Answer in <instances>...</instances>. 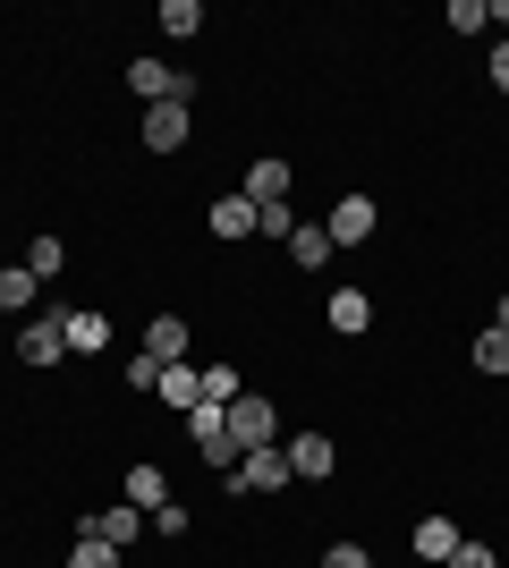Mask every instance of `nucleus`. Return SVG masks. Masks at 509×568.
I'll return each mask as SVG.
<instances>
[{"instance_id": "nucleus-1", "label": "nucleus", "mask_w": 509, "mask_h": 568, "mask_svg": "<svg viewBox=\"0 0 509 568\" xmlns=\"http://www.w3.org/2000/svg\"><path fill=\"white\" fill-rule=\"evenodd\" d=\"M221 416H230V442H238V450H272V442H281V407H272L264 390H238Z\"/></svg>"}, {"instance_id": "nucleus-2", "label": "nucleus", "mask_w": 509, "mask_h": 568, "mask_svg": "<svg viewBox=\"0 0 509 568\" xmlns=\"http://www.w3.org/2000/svg\"><path fill=\"white\" fill-rule=\"evenodd\" d=\"M297 475H289V450L272 442V450H246L238 467H230V500H255V493H289Z\"/></svg>"}, {"instance_id": "nucleus-3", "label": "nucleus", "mask_w": 509, "mask_h": 568, "mask_svg": "<svg viewBox=\"0 0 509 568\" xmlns=\"http://www.w3.org/2000/svg\"><path fill=\"white\" fill-rule=\"evenodd\" d=\"M281 450H289L297 484H332V475H339V442H332V433H281Z\"/></svg>"}, {"instance_id": "nucleus-4", "label": "nucleus", "mask_w": 509, "mask_h": 568, "mask_svg": "<svg viewBox=\"0 0 509 568\" xmlns=\"http://www.w3.org/2000/svg\"><path fill=\"white\" fill-rule=\"evenodd\" d=\"M128 94H145V111H153V102H187L195 77H179L170 60H128Z\"/></svg>"}, {"instance_id": "nucleus-5", "label": "nucleus", "mask_w": 509, "mask_h": 568, "mask_svg": "<svg viewBox=\"0 0 509 568\" xmlns=\"http://www.w3.org/2000/svg\"><path fill=\"white\" fill-rule=\"evenodd\" d=\"M195 136V102H153L145 111V153H187Z\"/></svg>"}, {"instance_id": "nucleus-6", "label": "nucleus", "mask_w": 509, "mask_h": 568, "mask_svg": "<svg viewBox=\"0 0 509 568\" xmlns=\"http://www.w3.org/2000/svg\"><path fill=\"white\" fill-rule=\"evenodd\" d=\"M323 230H332V246H365V237L383 230V204H374V195H339Z\"/></svg>"}, {"instance_id": "nucleus-7", "label": "nucleus", "mask_w": 509, "mask_h": 568, "mask_svg": "<svg viewBox=\"0 0 509 568\" xmlns=\"http://www.w3.org/2000/svg\"><path fill=\"white\" fill-rule=\"evenodd\" d=\"M60 356H69L60 314H34V323H18V365H60Z\"/></svg>"}, {"instance_id": "nucleus-8", "label": "nucleus", "mask_w": 509, "mask_h": 568, "mask_svg": "<svg viewBox=\"0 0 509 568\" xmlns=\"http://www.w3.org/2000/svg\"><path fill=\"white\" fill-rule=\"evenodd\" d=\"M408 544H416V560H425V568H450V551H459L467 535H459V518H416Z\"/></svg>"}, {"instance_id": "nucleus-9", "label": "nucleus", "mask_w": 509, "mask_h": 568, "mask_svg": "<svg viewBox=\"0 0 509 568\" xmlns=\"http://www.w3.org/2000/svg\"><path fill=\"white\" fill-rule=\"evenodd\" d=\"M60 332H69V356H102V348H111V314H102V306H69V314H60Z\"/></svg>"}, {"instance_id": "nucleus-10", "label": "nucleus", "mask_w": 509, "mask_h": 568, "mask_svg": "<svg viewBox=\"0 0 509 568\" xmlns=\"http://www.w3.org/2000/svg\"><path fill=\"white\" fill-rule=\"evenodd\" d=\"M323 323H332L339 339H357L365 323H374V288H332V297H323Z\"/></svg>"}, {"instance_id": "nucleus-11", "label": "nucleus", "mask_w": 509, "mask_h": 568, "mask_svg": "<svg viewBox=\"0 0 509 568\" xmlns=\"http://www.w3.org/2000/svg\"><path fill=\"white\" fill-rule=\"evenodd\" d=\"M145 356L153 365H187V314H153L145 323Z\"/></svg>"}, {"instance_id": "nucleus-12", "label": "nucleus", "mask_w": 509, "mask_h": 568, "mask_svg": "<svg viewBox=\"0 0 509 568\" xmlns=\"http://www.w3.org/2000/svg\"><path fill=\"white\" fill-rule=\"evenodd\" d=\"M85 535H102V544H111V551H128V544H136V535H153V518H145V509H128V500H120V509H102V518H85Z\"/></svg>"}, {"instance_id": "nucleus-13", "label": "nucleus", "mask_w": 509, "mask_h": 568, "mask_svg": "<svg viewBox=\"0 0 509 568\" xmlns=\"http://www.w3.org/2000/svg\"><path fill=\"white\" fill-rule=\"evenodd\" d=\"M153 399H162V407H179V416H187V407L204 399V365H162V382H153Z\"/></svg>"}, {"instance_id": "nucleus-14", "label": "nucleus", "mask_w": 509, "mask_h": 568, "mask_svg": "<svg viewBox=\"0 0 509 568\" xmlns=\"http://www.w3.org/2000/svg\"><path fill=\"white\" fill-rule=\"evenodd\" d=\"M120 493H128V509H145V518H153V509H162V500H170V475L153 467V458H136V467H128V484H120Z\"/></svg>"}, {"instance_id": "nucleus-15", "label": "nucleus", "mask_w": 509, "mask_h": 568, "mask_svg": "<svg viewBox=\"0 0 509 568\" xmlns=\"http://www.w3.org/2000/svg\"><path fill=\"white\" fill-rule=\"evenodd\" d=\"M26 272H34V281H60V272H69V237H51V230H34L26 237Z\"/></svg>"}, {"instance_id": "nucleus-16", "label": "nucleus", "mask_w": 509, "mask_h": 568, "mask_svg": "<svg viewBox=\"0 0 509 568\" xmlns=\"http://www.w3.org/2000/svg\"><path fill=\"white\" fill-rule=\"evenodd\" d=\"M332 255H339L332 230H323V221H297V237H289V263H297V272H323Z\"/></svg>"}, {"instance_id": "nucleus-17", "label": "nucleus", "mask_w": 509, "mask_h": 568, "mask_svg": "<svg viewBox=\"0 0 509 568\" xmlns=\"http://www.w3.org/2000/svg\"><path fill=\"white\" fill-rule=\"evenodd\" d=\"M246 204H281V195H289V162H246Z\"/></svg>"}, {"instance_id": "nucleus-18", "label": "nucleus", "mask_w": 509, "mask_h": 568, "mask_svg": "<svg viewBox=\"0 0 509 568\" xmlns=\"http://www.w3.org/2000/svg\"><path fill=\"white\" fill-rule=\"evenodd\" d=\"M204 230L213 237H255V204H246V195H221L213 213H204Z\"/></svg>"}, {"instance_id": "nucleus-19", "label": "nucleus", "mask_w": 509, "mask_h": 568, "mask_svg": "<svg viewBox=\"0 0 509 568\" xmlns=\"http://www.w3.org/2000/svg\"><path fill=\"white\" fill-rule=\"evenodd\" d=\"M34 297H43V281H34L26 263H0V314H26Z\"/></svg>"}, {"instance_id": "nucleus-20", "label": "nucleus", "mask_w": 509, "mask_h": 568, "mask_svg": "<svg viewBox=\"0 0 509 568\" xmlns=\"http://www.w3.org/2000/svg\"><path fill=\"white\" fill-rule=\"evenodd\" d=\"M467 365H476V374H492V382L509 374V332H501V323H492V332H476V348H467Z\"/></svg>"}, {"instance_id": "nucleus-21", "label": "nucleus", "mask_w": 509, "mask_h": 568, "mask_svg": "<svg viewBox=\"0 0 509 568\" xmlns=\"http://www.w3.org/2000/svg\"><path fill=\"white\" fill-rule=\"evenodd\" d=\"M255 237H281V246L297 237V204L289 195H281V204H255Z\"/></svg>"}, {"instance_id": "nucleus-22", "label": "nucleus", "mask_w": 509, "mask_h": 568, "mask_svg": "<svg viewBox=\"0 0 509 568\" xmlns=\"http://www.w3.org/2000/svg\"><path fill=\"white\" fill-rule=\"evenodd\" d=\"M153 26H162V34H179V43H187L195 26H204V9H195V0H162V9H153Z\"/></svg>"}, {"instance_id": "nucleus-23", "label": "nucleus", "mask_w": 509, "mask_h": 568, "mask_svg": "<svg viewBox=\"0 0 509 568\" xmlns=\"http://www.w3.org/2000/svg\"><path fill=\"white\" fill-rule=\"evenodd\" d=\"M238 390H246V382H238V365H204V399H195V407H230Z\"/></svg>"}, {"instance_id": "nucleus-24", "label": "nucleus", "mask_w": 509, "mask_h": 568, "mask_svg": "<svg viewBox=\"0 0 509 568\" xmlns=\"http://www.w3.org/2000/svg\"><path fill=\"white\" fill-rule=\"evenodd\" d=\"M128 551H111L102 535H77V551H69V568H120Z\"/></svg>"}, {"instance_id": "nucleus-25", "label": "nucleus", "mask_w": 509, "mask_h": 568, "mask_svg": "<svg viewBox=\"0 0 509 568\" xmlns=\"http://www.w3.org/2000/svg\"><path fill=\"white\" fill-rule=\"evenodd\" d=\"M153 535H162V544H187V500H162V509H153Z\"/></svg>"}, {"instance_id": "nucleus-26", "label": "nucleus", "mask_w": 509, "mask_h": 568, "mask_svg": "<svg viewBox=\"0 0 509 568\" xmlns=\"http://www.w3.org/2000/svg\"><path fill=\"white\" fill-rule=\"evenodd\" d=\"M450 26H459V34H476V26H492V0H450Z\"/></svg>"}, {"instance_id": "nucleus-27", "label": "nucleus", "mask_w": 509, "mask_h": 568, "mask_svg": "<svg viewBox=\"0 0 509 568\" xmlns=\"http://www.w3.org/2000/svg\"><path fill=\"white\" fill-rule=\"evenodd\" d=\"M120 382H128V390H153V382H162V365H153V356L136 348V356H128V365H120Z\"/></svg>"}, {"instance_id": "nucleus-28", "label": "nucleus", "mask_w": 509, "mask_h": 568, "mask_svg": "<svg viewBox=\"0 0 509 568\" xmlns=\"http://www.w3.org/2000/svg\"><path fill=\"white\" fill-rule=\"evenodd\" d=\"M450 568H501V551H492V544H459V551H450Z\"/></svg>"}, {"instance_id": "nucleus-29", "label": "nucleus", "mask_w": 509, "mask_h": 568, "mask_svg": "<svg viewBox=\"0 0 509 568\" xmlns=\"http://www.w3.org/2000/svg\"><path fill=\"white\" fill-rule=\"evenodd\" d=\"M323 568H374V560H365V544H332V551H323Z\"/></svg>"}, {"instance_id": "nucleus-30", "label": "nucleus", "mask_w": 509, "mask_h": 568, "mask_svg": "<svg viewBox=\"0 0 509 568\" xmlns=\"http://www.w3.org/2000/svg\"><path fill=\"white\" fill-rule=\"evenodd\" d=\"M485 77H492V94H509V43H492V60H485Z\"/></svg>"}, {"instance_id": "nucleus-31", "label": "nucleus", "mask_w": 509, "mask_h": 568, "mask_svg": "<svg viewBox=\"0 0 509 568\" xmlns=\"http://www.w3.org/2000/svg\"><path fill=\"white\" fill-rule=\"evenodd\" d=\"M492 26H509V0H492Z\"/></svg>"}]
</instances>
